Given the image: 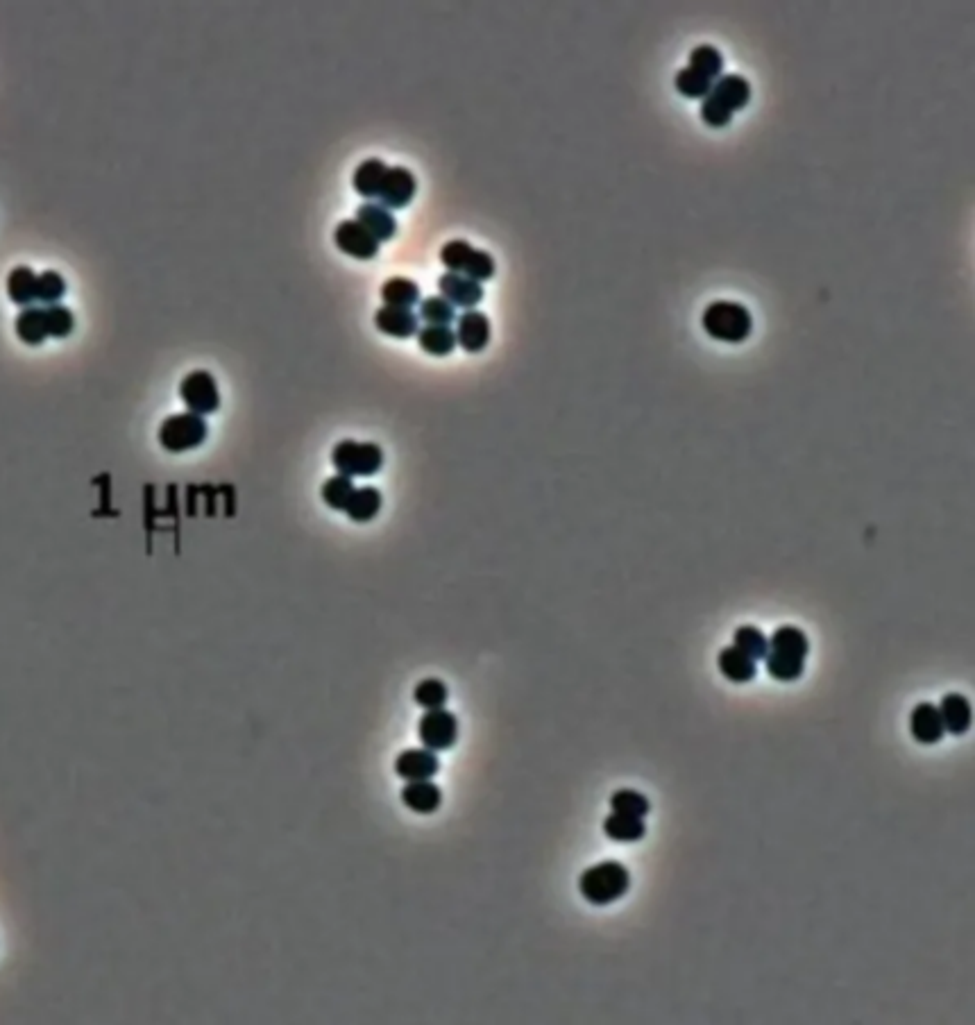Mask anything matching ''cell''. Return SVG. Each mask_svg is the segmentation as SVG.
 Returning <instances> with one entry per match:
<instances>
[{"mask_svg":"<svg viewBox=\"0 0 975 1025\" xmlns=\"http://www.w3.org/2000/svg\"><path fill=\"white\" fill-rule=\"evenodd\" d=\"M810 654V640L799 626H780L769 638V654L765 658L767 674L774 681L792 683L801 679L805 658Z\"/></svg>","mask_w":975,"mask_h":1025,"instance_id":"1","label":"cell"},{"mask_svg":"<svg viewBox=\"0 0 975 1025\" xmlns=\"http://www.w3.org/2000/svg\"><path fill=\"white\" fill-rule=\"evenodd\" d=\"M631 874L622 862L606 860L585 869L579 878V892L592 905H610L629 892Z\"/></svg>","mask_w":975,"mask_h":1025,"instance_id":"2","label":"cell"},{"mask_svg":"<svg viewBox=\"0 0 975 1025\" xmlns=\"http://www.w3.org/2000/svg\"><path fill=\"white\" fill-rule=\"evenodd\" d=\"M701 325L706 334L722 343H744L753 332L751 311L740 302L717 300L703 311Z\"/></svg>","mask_w":975,"mask_h":1025,"instance_id":"3","label":"cell"},{"mask_svg":"<svg viewBox=\"0 0 975 1025\" xmlns=\"http://www.w3.org/2000/svg\"><path fill=\"white\" fill-rule=\"evenodd\" d=\"M440 261H443L447 273L463 275L468 279H474V282H479V284L493 279L495 270H497L493 254L472 248L468 241H461V239L449 241L443 245V250H440Z\"/></svg>","mask_w":975,"mask_h":1025,"instance_id":"4","label":"cell"},{"mask_svg":"<svg viewBox=\"0 0 975 1025\" xmlns=\"http://www.w3.org/2000/svg\"><path fill=\"white\" fill-rule=\"evenodd\" d=\"M209 427L207 420L198 413H175L171 418H166L159 427V445L164 447L166 452L182 454L195 450L207 440Z\"/></svg>","mask_w":975,"mask_h":1025,"instance_id":"5","label":"cell"},{"mask_svg":"<svg viewBox=\"0 0 975 1025\" xmlns=\"http://www.w3.org/2000/svg\"><path fill=\"white\" fill-rule=\"evenodd\" d=\"M332 463L343 477H372L384 465V450L375 443H356V440H341L332 452Z\"/></svg>","mask_w":975,"mask_h":1025,"instance_id":"6","label":"cell"},{"mask_svg":"<svg viewBox=\"0 0 975 1025\" xmlns=\"http://www.w3.org/2000/svg\"><path fill=\"white\" fill-rule=\"evenodd\" d=\"M418 738L429 751H449L459 740V719L445 708L427 710L418 724Z\"/></svg>","mask_w":975,"mask_h":1025,"instance_id":"7","label":"cell"},{"mask_svg":"<svg viewBox=\"0 0 975 1025\" xmlns=\"http://www.w3.org/2000/svg\"><path fill=\"white\" fill-rule=\"evenodd\" d=\"M180 397L186 404V409L191 413H198L205 418L209 413H216L220 406V393L218 384L211 372L207 370H193L182 379L180 384Z\"/></svg>","mask_w":975,"mask_h":1025,"instance_id":"8","label":"cell"},{"mask_svg":"<svg viewBox=\"0 0 975 1025\" xmlns=\"http://www.w3.org/2000/svg\"><path fill=\"white\" fill-rule=\"evenodd\" d=\"M336 248L343 254L359 261H370L379 254V241L372 236L366 227H361L356 220H343L334 232Z\"/></svg>","mask_w":975,"mask_h":1025,"instance_id":"9","label":"cell"},{"mask_svg":"<svg viewBox=\"0 0 975 1025\" xmlns=\"http://www.w3.org/2000/svg\"><path fill=\"white\" fill-rule=\"evenodd\" d=\"M415 191H418V182H415V177L409 168H404V166L390 168L388 166V173L384 177V184H381L377 200H379V205L388 211L404 209L413 200Z\"/></svg>","mask_w":975,"mask_h":1025,"instance_id":"10","label":"cell"},{"mask_svg":"<svg viewBox=\"0 0 975 1025\" xmlns=\"http://www.w3.org/2000/svg\"><path fill=\"white\" fill-rule=\"evenodd\" d=\"M490 334H493V329H490L488 316L477 309H468L461 313L459 320H456V343H459L465 352L479 354L481 350H486L490 343Z\"/></svg>","mask_w":975,"mask_h":1025,"instance_id":"11","label":"cell"},{"mask_svg":"<svg viewBox=\"0 0 975 1025\" xmlns=\"http://www.w3.org/2000/svg\"><path fill=\"white\" fill-rule=\"evenodd\" d=\"M438 291H440V298H445L452 307H461V309H477V304H481L483 300V286L479 282H474V279H468L463 275H456V273H445L438 277Z\"/></svg>","mask_w":975,"mask_h":1025,"instance_id":"12","label":"cell"},{"mask_svg":"<svg viewBox=\"0 0 975 1025\" xmlns=\"http://www.w3.org/2000/svg\"><path fill=\"white\" fill-rule=\"evenodd\" d=\"M440 772V760L429 749H406L395 758V774L406 783L431 781Z\"/></svg>","mask_w":975,"mask_h":1025,"instance_id":"13","label":"cell"},{"mask_svg":"<svg viewBox=\"0 0 975 1025\" xmlns=\"http://www.w3.org/2000/svg\"><path fill=\"white\" fill-rule=\"evenodd\" d=\"M710 100H715L719 107H724L726 112H740L746 105L751 103V84L746 82L742 75H722L715 84H712Z\"/></svg>","mask_w":975,"mask_h":1025,"instance_id":"14","label":"cell"},{"mask_svg":"<svg viewBox=\"0 0 975 1025\" xmlns=\"http://www.w3.org/2000/svg\"><path fill=\"white\" fill-rule=\"evenodd\" d=\"M910 733L919 744H937L944 740L946 728L935 703L923 701L919 706H914L910 715Z\"/></svg>","mask_w":975,"mask_h":1025,"instance_id":"15","label":"cell"},{"mask_svg":"<svg viewBox=\"0 0 975 1025\" xmlns=\"http://www.w3.org/2000/svg\"><path fill=\"white\" fill-rule=\"evenodd\" d=\"M375 327L390 338H411L418 334L420 318L418 313L402 307H381L375 313Z\"/></svg>","mask_w":975,"mask_h":1025,"instance_id":"16","label":"cell"},{"mask_svg":"<svg viewBox=\"0 0 975 1025\" xmlns=\"http://www.w3.org/2000/svg\"><path fill=\"white\" fill-rule=\"evenodd\" d=\"M937 708H939V715H941V722H944L946 733L964 735L971 728L973 710H971L969 699H966L964 694H960V692L944 694V699H941Z\"/></svg>","mask_w":975,"mask_h":1025,"instance_id":"17","label":"cell"},{"mask_svg":"<svg viewBox=\"0 0 975 1025\" xmlns=\"http://www.w3.org/2000/svg\"><path fill=\"white\" fill-rule=\"evenodd\" d=\"M356 223L375 236L379 243L390 241L397 234V220L393 211H388L379 202H366L356 211Z\"/></svg>","mask_w":975,"mask_h":1025,"instance_id":"18","label":"cell"},{"mask_svg":"<svg viewBox=\"0 0 975 1025\" xmlns=\"http://www.w3.org/2000/svg\"><path fill=\"white\" fill-rule=\"evenodd\" d=\"M402 803L418 815H434L443 803V792L431 781H413L402 787Z\"/></svg>","mask_w":975,"mask_h":1025,"instance_id":"19","label":"cell"},{"mask_svg":"<svg viewBox=\"0 0 975 1025\" xmlns=\"http://www.w3.org/2000/svg\"><path fill=\"white\" fill-rule=\"evenodd\" d=\"M717 667H719V672H722L726 679L733 683H751L758 674L756 660L746 656L744 651H740L735 645L719 651Z\"/></svg>","mask_w":975,"mask_h":1025,"instance_id":"20","label":"cell"},{"mask_svg":"<svg viewBox=\"0 0 975 1025\" xmlns=\"http://www.w3.org/2000/svg\"><path fill=\"white\" fill-rule=\"evenodd\" d=\"M386 173H388V166L381 162V159H366V162L359 164V168L354 171V177H352L354 191L359 193L361 198H366L368 202L377 200Z\"/></svg>","mask_w":975,"mask_h":1025,"instance_id":"21","label":"cell"},{"mask_svg":"<svg viewBox=\"0 0 975 1025\" xmlns=\"http://www.w3.org/2000/svg\"><path fill=\"white\" fill-rule=\"evenodd\" d=\"M604 833L613 842H640L647 835V824H644V817L613 812L604 819Z\"/></svg>","mask_w":975,"mask_h":1025,"instance_id":"22","label":"cell"},{"mask_svg":"<svg viewBox=\"0 0 975 1025\" xmlns=\"http://www.w3.org/2000/svg\"><path fill=\"white\" fill-rule=\"evenodd\" d=\"M418 345L431 357H449L456 350V332L445 325H425L418 329Z\"/></svg>","mask_w":975,"mask_h":1025,"instance_id":"23","label":"cell"},{"mask_svg":"<svg viewBox=\"0 0 975 1025\" xmlns=\"http://www.w3.org/2000/svg\"><path fill=\"white\" fill-rule=\"evenodd\" d=\"M16 336L25 345H41L48 336V318L46 307H28L16 318Z\"/></svg>","mask_w":975,"mask_h":1025,"instance_id":"24","label":"cell"},{"mask_svg":"<svg viewBox=\"0 0 975 1025\" xmlns=\"http://www.w3.org/2000/svg\"><path fill=\"white\" fill-rule=\"evenodd\" d=\"M37 273L28 266L14 268L7 277V295L19 307H32L37 302Z\"/></svg>","mask_w":975,"mask_h":1025,"instance_id":"25","label":"cell"},{"mask_svg":"<svg viewBox=\"0 0 975 1025\" xmlns=\"http://www.w3.org/2000/svg\"><path fill=\"white\" fill-rule=\"evenodd\" d=\"M379 511H381V493L377 488L366 486V488L354 490V495L350 502H347L343 513H347V518H350L352 522L366 524L370 520H375Z\"/></svg>","mask_w":975,"mask_h":1025,"instance_id":"26","label":"cell"},{"mask_svg":"<svg viewBox=\"0 0 975 1025\" xmlns=\"http://www.w3.org/2000/svg\"><path fill=\"white\" fill-rule=\"evenodd\" d=\"M381 300L386 307L411 309L413 304L420 302V286L406 277H390L381 286Z\"/></svg>","mask_w":975,"mask_h":1025,"instance_id":"27","label":"cell"},{"mask_svg":"<svg viewBox=\"0 0 975 1025\" xmlns=\"http://www.w3.org/2000/svg\"><path fill=\"white\" fill-rule=\"evenodd\" d=\"M733 642L737 649L744 651V654L756 660V663L758 660H765L769 654V638L758 629V626H740L733 635Z\"/></svg>","mask_w":975,"mask_h":1025,"instance_id":"28","label":"cell"},{"mask_svg":"<svg viewBox=\"0 0 975 1025\" xmlns=\"http://www.w3.org/2000/svg\"><path fill=\"white\" fill-rule=\"evenodd\" d=\"M688 69L701 73L703 78L715 82V78H722L724 71V57L715 46H697L690 53V66Z\"/></svg>","mask_w":975,"mask_h":1025,"instance_id":"29","label":"cell"},{"mask_svg":"<svg viewBox=\"0 0 975 1025\" xmlns=\"http://www.w3.org/2000/svg\"><path fill=\"white\" fill-rule=\"evenodd\" d=\"M354 479L350 477H343V474H336V477L327 479L325 484H322V502H325L332 511H345L347 502H350L352 495H354Z\"/></svg>","mask_w":975,"mask_h":1025,"instance_id":"30","label":"cell"},{"mask_svg":"<svg viewBox=\"0 0 975 1025\" xmlns=\"http://www.w3.org/2000/svg\"><path fill=\"white\" fill-rule=\"evenodd\" d=\"M413 699H415V703H418L420 708L438 710V708H445V703L449 699V690H447V685L440 681V679H425V681H420L418 685H415Z\"/></svg>","mask_w":975,"mask_h":1025,"instance_id":"31","label":"cell"},{"mask_svg":"<svg viewBox=\"0 0 975 1025\" xmlns=\"http://www.w3.org/2000/svg\"><path fill=\"white\" fill-rule=\"evenodd\" d=\"M610 808L613 812H622V815H633V817H647L651 812V803L644 794L635 790H620L610 796Z\"/></svg>","mask_w":975,"mask_h":1025,"instance_id":"32","label":"cell"},{"mask_svg":"<svg viewBox=\"0 0 975 1025\" xmlns=\"http://www.w3.org/2000/svg\"><path fill=\"white\" fill-rule=\"evenodd\" d=\"M418 318L425 320L427 325H445L449 327L456 320V309L449 304L445 298H427L420 302V313Z\"/></svg>","mask_w":975,"mask_h":1025,"instance_id":"33","label":"cell"},{"mask_svg":"<svg viewBox=\"0 0 975 1025\" xmlns=\"http://www.w3.org/2000/svg\"><path fill=\"white\" fill-rule=\"evenodd\" d=\"M676 91L681 93V96L685 98H708L710 91H712V80L703 78L701 73L692 71V69H683L676 73Z\"/></svg>","mask_w":975,"mask_h":1025,"instance_id":"34","label":"cell"},{"mask_svg":"<svg viewBox=\"0 0 975 1025\" xmlns=\"http://www.w3.org/2000/svg\"><path fill=\"white\" fill-rule=\"evenodd\" d=\"M66 295V282L64 277L55 273V270H46L37 277V302L46 304H57Z\"/></svg>","mask_w":975,"mask_h":1025,"instance_id":"35","label":"cell"},{"mask_svg":"<svg viewBox=\"0 0 975 1025\" xmlns=\"http://www.w3.org/2000/svg\"><path fill=\"white\" fill-rule=\"evenodd\" d=\"M46 318L50 338H66L71 336L75 329V316L71 309L62 307V304H50V307H46Z\"/></svg>","mask_w":975,"mask_h":1025,"instance_id":"36","label":"cell"},{"mask_svg":"<svg viewBox=\"0 0 975 1025\" xmlns=\"http://www.w3.org/2000/svg\"><path fill=\"white\" fill-rule=\"evenodd\" d=\"M701 121L706 123V125H710V127H726V125H731L733 114L726 112L724 107H719L715 100L703 98V103H701Z\"/></svg>","mask_w":975,"mask_h":1025,"instance_id":"37","label":"cell"}]
</instances>
